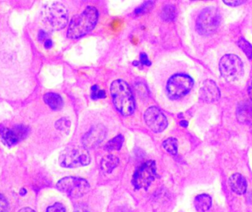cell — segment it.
I'll return each mask as SVG.
<instances>
[{"mask_svg": "<svg viewBox=\"0 0 252 212\" xmlns=\"http://www.w3.org/2000/svg\"><path fill=\"white\" fill-rule=\"evenodd\" d=\"M237 117L240 122H247L252 119V105L250 103H241L237 108Z\"/></svg>", "mask_w": 252, "mask_h": 212, "instance_id": "obj_18", "label": "cell"}, {"mask_svg": "<svg viewBox=\"0 0 252 212\" xmlns=\"http://www.w3.org/2000/svg\"><path fill=\"white\" fill-rule=\"evenodd\" d=\"M44 19L49 26L56 30L63 29L69 21V13L64 4L60 2L53 3L46 8Z\"/></svg>", "mask_w": 252, "mask_h": 212, "instance_id": "obj_8", "label": "cell"}, {"mask_svg": "<svg viewBox=\"0 0 252 212\" xmlns=\"http://www.w3.org/2000/svg\"><path fill=\"white\" fill-rule=\"evenodd\" d=\"M44 47L47 49H50L53 47V41L50 39H47L44 41Z\"/></svg>", "mask_w": 252, "mask_h": 212, "instance_id": "obj_32", "label": "cell"}, {"mask_svg": "<svg viewBox=\"0 0 252 212\" xmlns=\"http://www.w3.org/2000/svg\"><path fill=\"white\" fill-rule=\"evenodd\" d=\"M99 19V12L93 6H87L81 13L71 19L66 35L70 39H78L91 32Z\"/></svg>", "mask_w": 252, "mask_h": 212, "instance_id": "obj_1", "label": "cell"}, {"mask_svg": "<svg viewBox=\"0 0 252 212\" xmlns=\"http://www.w3.org/2000/svg\"><path fill=\"white\" fill-rule=\"evenodd\" d=\"M231 190L237 194H243L247 188V183L243 175L239 173L233 174L228 180Z\"/></svg>", "mask_w": 252, "mask_h": 212, "instance_id": "obj_14", "label": "cell"}, {"mask_svg": "<svg viewBox=\"0 0 252 212\" xmlns=\"http://www.w3.org/2000/svg\"><path fill=\"white\" fill-rule=\"evenodd\" d=\"M248 92H249V97H250L251 100H252V81L251 82L250 86H249V90H248Z\"/></svg>", "mask_w": 252, "mask_h": 212, "instance_id": "obj_33", "label": "cell"}, {"mask_svg": "<svg viewBox=\"0 0 252 212\" xmlns=\"http://www.w3.org/2000/svg\"><path fill=\"white\" fill-rule=\"evenodd\" d=\"M106 133L107 131L104 125L101 124L94 125L83 136V147L86 149H92L97 147L104 141Z\"/></svg>", "mask_w": 252, "mask_h": 212, "instance_id": "obj_12", "label": "cell"}, {"mask_svg": "<svg viewBox=\"0 0 252 212\" xmlns=\"http://www.w3.org/2000/svg\"><path fill=\"white\" fill-rule=\"evenodd\" d=\"M161 17L165 22H172L176 18V8L172 4H167L162 8Z\"/></svg>", "mask_w": 252, "mask_h": 212, "instance_id": "obj_20", "label": "cell"}, {"mask_svg": "<svg viewBox=\"0 0 252 212\" xmlns=\"http://www.w3.org/2000/svg\"><path fill=\"white\" fill-rule=\"evenodd\" d=\"M221 22V15L219 10L214 7L203 9L196 21V29L201 35L213 34L219 27Z\"/></svg>", "mask_w": 252, "mask_h": 212, "instance_id": "obj_3", "label": "cell"}, {"mask_svg": "<svg viewBox=\"0 0 252 212\" xmlns=\"http://www.w3.org/2000/svg\"><path fill=\"white\" fill-rule=\"evenodd\" d=\"M110 91L113 106L117 111L124 116L132 115L136 103L129 85L122 80H116L112 82Z\"/></svg>", "mask_w": 252, "mask_h": 212, "instance_id": "obj_2", "label": "cell"}, {"mask_svg": "<svg viewBox=\"0 0 252 212\" xmlns=\"http://www.w3.org/2000/svg\"><path fill=\"white\" fill-rule=\"evenodd\" d=\"M194 81L189 75L175 74L168 79L166 89L168 97L178 100L187 95L193 88Z\"/></svg>", "mask_w": 252, "mask_h": 212, "instance_id": "obj_5", "label": "cell"}, {"mask_svg": "<svg viewBox=\"0 0 252 212\" xmlns=\"http://www.w3.org/2000/svg\"><path fill=\"white\" fill-rule=\"evenodd\" d=\"M47 212H66V209L61 203H56L47 208Z\"/></svg>", "mask_w": 252, "mask_h": 212, "instance_id": "obj_26", "label": "cell"}, {"mask_svg": "<svg viewBox=\"0 0 252 212\" xmlns=\"http://www.w3.org/2000/svg\"><path fill=\"white\" fill-rule=\"evenodd\" d=\"M140 63H141L143 66H150L151 65V62L147 57V54L144 53H141L140 55Z\"/></svg>", "mask_w": 252, "mask_h": 212, "instance_id": "obj_28", "label": "cell"}, {"mask_svg": "<svg viewBox=\"0 0 252 212\" xmlns=\"http://www.w3.org/2000/svg\"><path fill=\"white\" fill-rule=\"evenodd\" d=\"M57 189L72 198H80L89 191L90 185L86 180L78 177H65L57 182Z\"/></svg>", "mask_w": 252, "mask_h": 212, "instance_id": "obj_7", "label": "cell"}, {"mask_svg": "<svg viewBox=\"0 0 252 212\" xmlns=\"http://www.w3.org/2000/svg\"><path fill=\"white\" fill-rule=\"evenodd\" d=\"M153 5H154V1H144L141 5L136 8V10H134V13H135L136 16H141V15L145 14L153 9Z\"/></svg>", "mask_w": 252, "mask_h": 212, "instance_id": "obj_22", "label": "cell"}, {"mask_svg": "<svg viewBox=\"0 0 252 212\" xmlns=\"http://www.w3.org/2000/svg\"><path fill=\"white\" fill-rule=\"evenodd\" d=\"M8 212V202L3 194H0V212Z\"/></svg>", "mask_w": 252, "mask_h": 212, "instance_id": "obj_27", "label": "cell"}, {"mask_svg": "<svg viewBox=\"0 0 252 212\" xmlns=\"http://www.w3.org/2000/svg\"><path fill=\"white\" fill-rule=\"evenodd\" d=\"M28 129L23 125H16L13 128L0 127V138L6 145H14L25 138L28 135Z\"/></svg>", "mask_w": 252, "mask_h": 212, "instance_id": "obj_11", "label": "cell"}, {"mask_svg": "<svg viewBox=\"0 0 252 212\" xmlns=\"http://www.w3.org/2000/svg\"><path fill=\"white\" fill-rule=\"evenodd\" d=\"M70 126V121L65 117L59 119V120H57L56 123V128H57V130H60V131H67V130L69 129Z\"/></svg>", "mask_w": 252, "mask_h": 212, "instance_id": "obj_25", "label": "cell"}, {"mask_svg": "<svg viewBox=\"0 0 252 212\" xmlns=\"http://www.w3.org/2000/svg\"><path fill=\"white\" fill-rule=\"evenodd\" d=\"M74 212H92L88 206L85 205H78L75 209Z\"/></svg>", "mask_w": 252, "mask_h": 212, "instance_id": "obj_30", "label": "cell"}, {"mask_svg": "<svg viewBox=\"0 0 252 212\" xmlns=\"http://www.w3.org/2000/svg\"><path fill=\"white\" fill-rule=\"evenodd\" d=\"M19 212H35L32 209H29V208H25V209H22L19 211Z\"/></svg>", "mask_w": 252, "mask_h": 212, "instance_id": "obj_35", "label": "cell"}, {"mask_svg": "<svg viewBox=\"0 0 252 212\" xmlns=\"http://www.w3.org/2000/svg\"><path fill=\"white\" fill-rule=\"evenodd\" d=\"M246 2V1L243 0H235V1H224V4H227L228 6H231V7H237V6L243 4V3Z\"/></svg>", "mask_w": 252, "mask_h": 212, "instance_id": "obj_29", "label": "cell"}, {"mask_svg": "<svg viewBox=\"0 0 252 212\" xmlns=\"http://www.w3.org/2000/svg\"><path fill=\"white\" fill-rule=\"evenodd\" d=\"M91 162V156L84 147H69L62 152L59 157V163L63 167L77 168L88 166Z\"/></svg>", "mask_w": 252, "mask_h": 212, "instance_id": "obj_4", "label": "cell"}, {"mask_svg": "<svg viewBox=\"0 0 252 212\" xmlns=\"http://www.w3.org/2000/svg\"><path fill=\"white\" fill-rule=\"evenodd\" d=\"M119 163V159L116 156L108 154L102 159L100 166L102 170L104 171L106 173H111L118 166Z\"/></svg>", "mask_w": 252, "mask_h": 212, "instance_id": "obj_16", "label": "cell"}, {"mask_svg": "<svg viewBox=\"0 0 252 212\" xmlns=\"http://www.w3.org/2000/svg\"><path fill=\"white\" fill-rule=\"evenodd\" d=\"M219 69L223 78L228 82L240 79L244 72L243 62L238 56L233 54H225L221 57Z\"/></svg>", "mask_w": 252, "mask_h": 212, "instance_id": "obj_6", "label": "cell"}, {"mask_svg": "<svg viewBox=\"0 0 252 212\" xmlns=\"http://www.w3.org/2000/svg\"><path fill=\"white\" fill-rule=\"evenodd\" d=\"M239 47L243 50L248 58L252 59V45L244 38H240L237 42Z\"/></svg>", "mask_w": 252, "mask_h": 212, "instance_id": "obj_23", "label": "cell"}, {"mask_svg": "<svg viewBox=\"0 0 252 212\" xmlns=\"http://www.w3.org/2000/svg\"><path fill=\"white\" fill-rule=\"evenodd\" d=\"M144 120L147 126L154 132H162L168 125L166 116L156 106H151L145 110Z\"/></svg>", "mask_w": 252, "mask_h": 212, "instance_id": "obj_10", "label": "cell"}, {"mask_svg": "<svg viewBox=\"0 0 252 212\" xmlns=\"http://www.w3.org/2000/svg\"><path fill=\"white\" fill-rule=\"evenodd\" d=\"M124 142V137L122 135H118L112 138L104 146V150L107 152L115 151L120 150Z\"/></svg>", "mask_w": 252, "mask_h": 212, "instance_id": "obj_19", "label": "cell"}, {"mask_svg": "<svg viewBox=\"0 0 252 212\" xmlns=\"http://www.w3.org/2000/svg\"><path fill=\"white\" fill-rule=\"evenodd\" d=\"M199 97L202 101L206 103H212L219 100L221 92L218 85L213 80H206L200 87Z\"/></svg>", "mask_w": 252, "mask_h": 212, "instance_id": "obj_13", "label": "cell"}, {"mask_svg": "<svg viewBox=\"0 0 252 212\" xmlns=\"http://www.w3.org/2000/svg\"><path fill=\"white\" fill-rule=\"evenodd\" d=\"M180 125L184 127V128H187V127L188 126V122L186 120L181 121V122H180Z\"/></svg>", "mask_w": 252, "mask_h": 212, "instance_id": "obj_34", "label": "cell"}, {"mask_svg": "<svg viewBox=\"0 0 252 212\" xmlns=\"http://www.w3.org/2000/svg\"><path fill=\"white\" fill-rule=\"evenodd\" d=\"M38 39H39L40 41H45L46 40H47V33H46L45 31H39V33H38Z\"/></svg>", "mask_w": 252, "mask_h": 212, "instance_id": "obj_31", "label": "cell"}, {"mask_svg": "<svg viewBox=\"0 0 252 212\" xmlns=\"http://www.w3.org/2000/svg\"><path fill=\"white\" fill-rule=\"evenodd\" d=\"M157 177L156 165L154 160H147L140 165L134 172L132 184L136 189L144 188L147 190L150 184Z\"/></svg>", "mask_w": 252, "mask_h": 212, "instance_id": "obj_9", "label": "cell"}, {"mask_svg": "<svg viewBox=\"0 0 252 212\" xmlns=\"http://www.w3.org/2000/svg\"><path fill=\"white\" fill-rule=\"evenodd\" d=\"M162 146L168 153L172 156H175L178 153V141L176 138H172V137L168 138V139L163 141Z\"/></svg>", "mask_w": 252, "mask_h": 212, "instance_id": "obj_21", "label": "cell"}, {"mask_svg": "<svg viewBox=\"0 0 252 212\" xmlns=\"http://www.w3.org/2000/svg\"><path fill=\"white\" fill-rule=\"evenodd\" d=\"M91 97L92 100H97L100 99H104L106 97V91L100 89L97 85H94L91 88Z\"/></svg>", "mask_w": 252, "mask_h": 212, "instance_id": "obj_24", "label": "cell"}, {"mask_svg": "<svg viewBox=\"0 0 252 212\" xmlns=\"http://www.w3.org/2000/svg\"><path fill=\"white\" fill-rule=\"evenodd\" d=\"M44 100L46 104L53 110H59L63 107V99L56 93H47L44 94Z\"/></svg>", "mask_w": 252, "mask_h": 212, "instance_id": "obj_15", "label": "cell"}, {"mask_svg": "<svg viewBox=\"0 0 252 212\" xmlns=\"http://www.w3.org/2000/svg\"><path fill=\"white\" fill-rule=\"evenodd\" d=\"M195 207L198 212H206L212 206V198L206 194H199L195 198Z\"/></svg>", "mask_w": 252, "mask_h": 212, "instance_id": "obj_17", "label": "cell"}]
</instances>
